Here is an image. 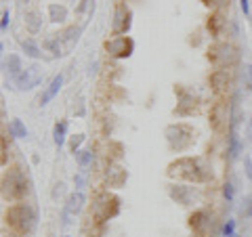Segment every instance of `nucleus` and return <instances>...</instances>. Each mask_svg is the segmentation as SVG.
Wrapping results in <instances>:
<instances>
[{"label": "nucleus", "instance_id": "f257e3e1", "mask_svg": "<svg viewBox=\"0 0 252 237\" xmlns=\"http://www.w3.org/2000/svg\"><path fill=\"white\" fill-rule=\"evenodd\" d=\"M166 175L170 178H179V180H187V183H204L208 178V168L200 157H177L175 162L168 164Z\"/></svg>", "mask_w": 252, "mask_h": 237}, {"label": "nucleus", "instance_id": "f03ea898", "mask_svg": "<svg viewBox=\"0 0 252 237\" xmlns=\"http://www.w3.org/2000/svg\"><path fill=\"white\" fill-rule=\"evenodd\" d=\"M4 220L13 231L30 233L36 225V214L28 204H13V206H9V210L4 212Z\"/></svg>", "mask_w": 252, "mask_h": 237}, {"label": "nucleus", "instance_id": "7ed1b4c3", "mask_svg": "<svg viewBox=\"0 0 252 237\" xmlns=\"http://www.w3.org/2000/svg\"><path fill=\"white\" fill-rule=\"evenodd\" d=\"M206 57L217 69H229L233 65H238L240 51L231 42H215V44H210Z\"/></svg>", "mask_w": 252, "mask_h": 237}, {"label": "nucleus", "instance_id": "20e7f679", "mask_svg": "<svg viewBox=\"0 0 252 237\" xmlns=\"http://www.w3.org/2000/svg\"><path fill=\"white\" fill-rule=\"evenodd\" d=\"M164 134H166V141L172 151H185V149H189L193 143H195V130L193 126H189L185 122H177V124H170L166 126V130H164Z\"/></svg>", "mask_w": 252, "mask_h": 237}, {"label": "nucleus", "instance_id": "39448f33", "mask_svg": "<svg viewBox=\"0 0 252 237\" xmlns=\"http://www.w3.org/2000/svg\"><path fill=\"white\" fill-rule=\"evenodd\" d=\"M120 214V200L109 193V191H101L94 195L93 200V216L97 223H105V220H112Z\"/></svg>", "mask_w": 252, "mask_h": 237}, {"label": "nucleus", "instance_id": "423d86ee", "mask_svg": "<svg viewBox=\"0 0 252 237\" xmlns=\"http://www.w3.org/2000/svg\"><path fill=\"white\" fill-rule=\"evenodd\" d=\"M28 191V180L19 168H9V172L2 177V200L4 202H17Z\"/></svg>", "mask_w": 252, "mask_h": 237}, {"label": "nucleus", "instance_id": "0eeeda50", "mask_svg": "<svg viewBox=\"0 0 252 237\" xmlns=\"http://www.w3.org/2000/svg\"><path fill=\"white\" fill-rule=\"evenodd\" d=\"M168 195L172 202L181 204V206H193V204L202 202V191L198 187H189V185H170Z\"/></svg>", "mask_w": 252, "mask_h": 237}, {"label": "nucleus", "instance_id": "6e6552de", "mask_svg": "<svg viewBox=\"0 0 252 237\" xmlns=\"http://www.w3.org/2000/svg\"><path fill=\"white\" fill-rule=\"evenodd\" d=\"M103 46H105L107 55H112L116 59H126L135 51V40H132L130 36H116V38H109Z\"/></svg>", "mask_w": 252, "mask_h": 237}, {"label": "nucleus", "instance_id": "1a4fd4ad", "mask_svg": "<svg viewBox=\"0 0 252 237\" xmlns=\"http://www.w3.org/2000/svg\"><path fill=\"white\" fill-rule=\"evenodd\" d=\"M40 82H42V67L36 65V63L26 67L17 78H15V84H17L19 90H30V89H34V86H38Z\"/></svg>", "mask_w": 252, "mask_h": 237}, {"label": "nucleus", "instance_id": "9d476101", "mask_svg": "<svg viewBox=\"0 0 252 237\" xmlns=\"http://www.w3.org/2000/svg\"><path fill=\"white\" fill-rule=\"evenodd\" d=\"M212 227V218L206 210H195L191 216H189V229L193 231L195 237H206Z\"/></svg>", "mask_w": 252, "mask_h": 237}, {"label": "nucleus", "instance_id": "9b49d317", "mask_svg": "<svg viewBox=\"0 0 252 237\" xmlns=\"http://www.w3.org/2000/svg\"><path fill=\"white\" fill-rule=\"evenodd\" d=\"M130 19H132V13H130L128 6H126V4H120V6H118L116 13H114V23H112L114 34L124 36L126 31L130 30Z\"/></svg>", "mask_w": 252, "mask_h": 237}, {"label": "nucleus", "instance_id": "f8f14e48", "mask_svg": "<svg viewBox=\"0 0 252 237\" xmlns=\"http://www.w3.org/2000/svg\"><path fill=\"white\" fill-rule=\"evenodd\" d=\"M126 178H128V172H126L122 166H109L107 172H105V187L107 189H120L126 185Z\"/></svg>", "mask_w": 252, "mask_h": 237}, {"label": "nucleus", "instance_id": "ddd939ff", "mask_svg": "<svg viewBox=\"0 0 252 237\" xmlns=\"http://www.w3.org/2000/svg\"><path fill=\"white\" fill-rule=\"evenodd\" d=\"M231 84V76H229V69H215L210 74V86L217 94H223Z\"/></svg>", "mask_w": 252, "mask_h": 237}, {"label": "nucleus", "instance_id": "4468645a", "mask_svg": "<svg viewBox=\"0 0 252 237\" xmlns=\"http://www.w3.org/2000/svg\"><path fill=\"white\" fill-rule=\"evenodd\" d=\"M227 120H229V114H227V103H223V101H217V103L210 107V126L215 130H220V126H223Z\"/></svg>", "mask_w": 252, "mask_h": 237}, {"label": "nucleus", "instance_id": "2eb2a0df", "mask_svg": "<svg viewBox=\"0 0 252 237\" xmlns=\"http://www.w3.org/2000/svg\"><path fill=\"white\" fill-rule=\"evenodd\" d=\"M86 204V195L82 191H74L67 195V202H65V212H63V218H67L69 214H78V212H82Z\"/></svg>", "mask_w": 252, "mask_h": 237}, {"label": "nucleus", "instance_id": "dca6fc26", "mask_svg": "<svg viewBox=\"0 0 252 237\" xmlns=\"http://www.w3.org/2000/svg\"><path fill=\"white\" fill-rule=\"evenodd\" d=\"M61 84H63V76H61V74H59V76H55L53 80H51V84L46 86V90L40 94V105H46L51 99H55V94L61 90Z\"/></svg>", "mask_w": 252, "mask_h": 237}, {"label": "nucleus", "instance_id": "f3484780", "mask_svg": "<svg viewBox=\"0 0 252 237\" xmlns=\"http://www.w3.org/2000/svg\"><path fill=\"white\" fill-rule=\"evenodd\" d=\"M4 69L9 72V76H13V80L23 72V65H21V57L19 55H9L4 61Z\"/></svg>", "mask_w": 252, "mask_h": 237}, {"label": "nucleus", "instance_id": "a211bd4d", "mask_svg": "<svg viewBox=\"0 0 252 237\" xmlns=\"http://www.w3.org/2000/svg\"><path fill=\"white\" fill-rule=\"evenodd\" d=\"M49 19L53 23H63L67 19V9L63 4H49Z\"/></svg>", "mask_w": 252, "mask_h": 237}, {"label": "nucleus", "instance_id": "6ab92c4d", "mask_svg": "<svg viewBox=\"0 0 252 237\" xmlns=\"http://www.w3.org/2000/svg\"><path fill=\"white\" fill-rule=\"evenodd\" d=\"M223 26H225V17H223V15L215 13V15H210V17H208V31L212 36H220Z\"/></svg>", "mask_w": 252, "mask_h": 237}, {"label": "nucleus", "instance_id": "aec40b11", "mask_svg": "<svg viewBox=\"0 0 252 237\" xmlns=\"http://www.w3.org/2000/svg\"><path fill=\"white\" fill-rule=\"evenodd\" d=\"M9 134L15 139H26L28 137V128L26 124H23L21 120H11L9 122Z\"/></svg>", "mask_w": 252, "mask_h": 237}, {"label": "nucleus", "instance_id": "412c9836", "mask_svg": "<svg viewBox=\"0 0 252 237\" xmlns=\"http://www.w3.org/2000/svg\"><path fill=\"white\" fill-rule=\"evenodd\" d=\"M40 23H42V19H40V15H38L36 11L26 13V26H28V30L32 31V34H36V31L40 30Z\"/></svg>", "mask_w": 252, "mask_h": 237}, {"label": "nucleus", "instance_id": "4be33fe9", "mask_svg": "<svg viewBox=\"0 0 252 237\" xmlns=\"http://www.w3.org/2000/svg\"><path fill=\"white\" fill-rule=\"evenodd\" d=\"M65 130H67V124L65 122H57L53 128V139H55V145L61 147L63 141H65Z\"/></svg>", "mask_w": 252, "mask_h": 237}, {"label": "nucleus", "instance_id": "5701e85b", "mask_svg": "<svg viewBox=\"0 0 252 237\" xmlns=\"http://www.w3.org/2000/svg\"><path fill=\"white\" fill-rule=\"evenodd\" d=\"M21 46H23V53H26L28 57H32V59H38V57H40V49H38V44H36L34 40H23Z\"/></svg>", "mask_w": 252, "mask_h": 237}, {"label": "nucleus", "instance_id": "b1692460", "mask_svg": "<svg viewBox=\"0 0 252 237\" xmlns=\"http://www.w3.org/2000/svg\"><path fill=\"white\" fill-rule=\"evenodd\" d=\"M238 153H240V141L235 137V132L231 130V134H229V160H235Z\"/></svg>", "mask_w": 252, "mask_h": 237}, {"label": "nucleus", "instance_id": "393cba45", "mask_svg": "<svg viewBox=\"0 0 252 237\" xmlns=\"http://www.w3.org/2000/svg\"><path fill=\"white\" fill-rule=\"evenodd\" d=\"M74 155H76V160H78V164H80L82 168L93 162V153H91V151H76Z\"/></svg>", "mask_w": 252, "mask_h": 237}, {"label": "nucleus", "instance_id": "a878e982", "mask_svg": "<svg viewBox=\"0 0 252 237\" xmlns=\"http://www.w3.org/2000/svg\"><path fill=\"white\" fill-rule=\"evenodd\" d=\"M242 76H244V84H246V89L252 90V65H244Z\"/></svg>", "mask_w": 252, "mask_h": 237}, {"label": "nucleus", "instance_id": "bb28decb", "mask_svg": "<svg viewBox=\"0 0 252 237\" xmlns=\"http://www.w3.org/2000/svg\"><path fill=\"white\" fill-rule=\"evenodd\" d=\"M204 4L208 6V9H220V6H227L231 2V0H202Z\"/></svg>", "mask_w": 252, "mask_h": 237}, {"label": "nucleus", "instance_id": "cd10ccee", "mask_svg": "<svg viewBox=\"0 0 252 237\" xmlns=\"http://www.w3.org/2000/svg\"><path fill=\"white\" fill-rule=\"evenodd\" d=\"M44 46H46V49H49V51L53 53V57H59V55H61V46H59V38H57V40H49V42H46Z\"/></svg>", "mask_w": 252, "mask_h": 237}, {"label": "nucleus", "instance_id": "c85d7f7f", "mask_svg": "<svg viewBox=\"0 0 252 237\" xmlns=\"http://www.w3.org/2000/svg\"><path fill=\"white\" fill-rule=\"evenodd\" d=\"M82 141H84V134H76V137H72V141H69V149L76 153L78 151V147L82 145Z\"/></svg>", "mask_w": 252, "mask_h": 237}, {"label": "nucleus", "instance_id": "c756f323", "mask_svg": "<svg viewBox=\"0 0 252 237\" xmlns=\"http://www.w3.org/2000/svg\"><path fill=\"white\" fill-rule=\"evenodd\" d=\"M223 195L227 197V200H231V197H233V185H231V183H225V189H223Z\"/></svg>", "mask_w": 252, "mask_h": 237}, {"label": "nucleus", "instance_id": "7c9ffc66", "mask_svg": "<svg viewBox=\"0 0 252 237\" xmlns=\"http://www.w3.org/2000/svg\"><path fill=\"white\" fill-rule=\"evenodd\" d=\"M223 235H225V237H231V235H233V220H229V223L225 225V229H223Z\"/></svg>", "mask_w": 252, "mask_h": 237}, {"label": "nucleus", "instance_id": "2f4dec72", "mask_svg": "<svg viewBox=\"0 0 252 237\" xmlns=\"http://www.w3.org/2000/svg\"><path fill=\"white\" fill-rule=\"evenodd\" d=\"M9 21H11V15H9V11H4L2 13V30L9 28Z\"/></svg>", "mask_w": 252, "mask_h": 237}, {"label": "nucleus", "instance_id": "473e14b6", "mask_svg": "<svg viewBox=\"0 0 252 237\" xmlns=\"http://www.w3.org/2000/svg\"><path fill=\"white\" fill-rule=\"evenodd\" d=\"M246 177L252 180V160H246Z\"/></svg>", "mask_w": 252, "mask_h": 237}, {"label": "nucleus", "instance_id": "72a5a7b5", "mask_svg": "<svg viewBox=\"0 0 252 237\" xmlns=\"http://www.w3.org/2000/svg\"><path fill=\"white\" fill-rule=\"evenodd\" d=\"M240 6H242V11L248 15V11H250V6H248V0H240Z\"/></svg>", "mask_w": 252, "mask_h": 237}, {"label": "nucleus", "instance_id": "f704fd0d", "mask_svg": "<svg viewBox=\"0 0 252 237\" xmlns=\"http://www.w3.org/2000/svg\"><path fill=\"white\" fill-rule=\"evenodd\" d=\"M2 166H6V141L2 139Z\"/></svg>", "mask_w": 252, "mask_h": 237}, {"label": "nucleus", "instance_id": "c9c22d12", "mask_svg": "<svg viewBox=\"0 0 252 237\" xmlns=\"http://www.w3.org/2000/svg\"><path fill=\"white\" fill-rule=\"evenodd\" d=\"M246 216H252V200H250V206H248V210H246Z\"/></svg>", "mask_w": 252, "mask_h": 237}, {"label": "nucleus", "instance_id": "e433bc0d", "mask_svg": "<svg viewBox=\"0 0 252 237\" xmlns=\"http://www.w3.org/2000/svg\"><path fill=\"white\" fill-rule=\"evenodd\" d=\"M248 137L252 139V120H250V124H248Z\"/></svg>", "mask_w": 252, "mask_h": 237}, {"label": "nucleus", "instance_id": "4c0bfd02", "mask_svg": "<svg viewBox=\"0 0 252 237\" xmlns=\"http://www.w3.org/2000/svg\"><path fill=\"white\" fill-rule=\"evenodd\" d=\"M2 237H15V235H13V233H6V231H4V233H2Z\"/></svg>", "mask_w": 252, "mask_h": 237}]
</instances>
